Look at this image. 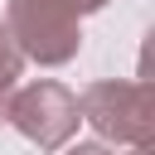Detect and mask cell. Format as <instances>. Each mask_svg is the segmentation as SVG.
Masks as SVG:
<instances>
[{"label": "cell", "mask_w": 155, "mask_h": 155, "mask_svg": "<svg viewBox=\"0 0 155 155\" xmlns=\"http://www.w3.org/2000/svg\"><path fill=\"white\" fill-rule=\"evenodd\" d=\"M78 111L107 145H150L155 136V92L145 78H102L82 87Z\"/></svg>", "instance_id": "obj_1"}, {"label": "cell", "mask_w": 155, "mask_h": 155, "mask_svg": "<svg viewBox=\"0 0 155 155\" xmlns=\"http://www.w3.org/2000/svg\"><path fill=\"white\" fill-rule=\"evenodd\" d=\"M5 29L39 68H63L82 48V19L58 0H5Z\"/></svg>", "instance_id": "obj_2"}, {"label": "cell", "mask_w": 155, "mask_h": 155, "mask_svg": "<svg viewBox=\"0 0 155 155\" xmlns=\"http://www.w3.org/2000/svg\"><path fill=\"white\" fill-rule=\"evenodd\" d=\"M5 121L39 150H63L78 126H82V111H78V92H68L63 82L53 78H34L24 87L10 92V107H5Z\"/></svg>", "instance_id": "obj_3"}, {"label": "cell", "mask_w": 155, "mask_h": 155, "mask_svg": "<svg viewBox=\"0 0 155 155\" xmlns=\"http://www.w3.org/2000/svg\"><path fill=\"white\" fill-rule=\"evenodd\" d=\"M19 73H24V53H19L15 34H10V29H5V19H0V121H5L10 92L19 87Z\"/></svg>", "instance_id": "obj_4"}, {"label": "cell", "mask_w": 155, "mask_h": 155, "mask_svg": "<svg viewBox=\"0 0 155 155\" xmlns=\"http://www.w3.org/2000/svg\"><path fill=\"white\" fill-rule=\"evenodd\" d=\"M58 5H63V10H73L78 19H82V15H97V10H107V0H58Z\"/></svg>", "instance_id": "obj_5"}, {"label": "cell", "mask_w": 155, "mask_h": 155, "mask_svg": "<svg viewBox=\"0 0 155 155\" xmlns=\"http://www.w3.org/2000/svg\"><path fill=\"white\" fill-rule=\"evenodd\" d=\"M63 155H111V145H107V140H78V145H68Z\"/></svg>", "instance_id": "obj_6"}, {"label": "cell", "mask_w": 155, "mask_h": 155, "mask_svg": "<svg viewBox=\"0 0 155 155\" xmlns=\"http://www.w3.org/2000/svg\"><path fill=\"white\" fill-rule=\"evenodd\" d=\"M131 155H150V145H131Z\"/></svg>", "instance_id": "obj_7"}]
</instances>
